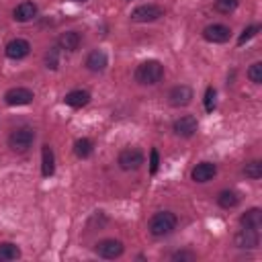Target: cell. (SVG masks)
<instances>
[{
  "label": "cell",
  "mask_w": 262,
  "mask_h": 262,
  "mask_svg": "<svg viewBox=\"0 0 262 262\" xmlns=\"http://www.w3.org/2000/svg\"><path fill=\"white\" fill-rule=\"evenodd\" d=\"M133 78L141 86H156L164 78V66L158 59H145L135 68Z\"/></svg>",
  "instance_id": "cell-1"
},
{
  "label": "cell",
  "mask_w": 262,
  "mask_h": 262,
  "mask_svg": "<svg viewBox=\"0 0 262 262\" xmlns=\"http://www.w3.org/2000/svg\"><path fill=\"white\" fill-rule=\"evenodd\" d=\"M178 225V217L172 211H158L151 219H149V233L156 237L168 235L170 231H174Z\"/></svg>",
  "instance_id": "cell-2"
},
{
  "label": "cell",
  "mask_w": 262,
  "mask_h": 262,
  "mask_svg": "<svg viewBox=\"0 0 262 262\" xmlns=\"http://www.w3.org/2000/svg\"><path fill=\"white\" fill-rule=\"evenodd\" d=\"M35 141V129L33 127H16L8 135V147L12 151H27Z\"/></svg>",
  "instance_id": "cell-3"
},
{
  "label": "cell",
  "mask_w": 262,
  "mask_h": 262,
  "mask_svg": "<svg viewBox=\"0 0 262 262\" xmlns=\"http://www.w3.org/2000/svg\"><path fill=\"white\" fill-rule=\"evenodd\" d=\"M143 162H145V156H143V151L137 149V147H125V149L119 154V158H117V164H119L123 170H127V172L141 168Z\"/></svg>",
  "instance_id": "cell-4"
},
{
  "label": "cell",
  "mask_w": 262,
  "mask_h": 262,
  "mask_svg": "<svg viewBox=\"0 0 262 262\" xmlns=\"http://www.w3.org/2000/svg\"><path fill=\"white\" fill-rule=\"evenodd\" d=\"M160 16H164V8L160 4H141L131 12V20L135 23H154Z\"/></svg>",
  "instance_id": "cell-5"
},
{
  "label": "cell",
  "mask_w": 262,
  "mask_h": 262,
  "mask_svg": "<svg viewBox=\"0 0 262 262\" xmlns=\"http://www.w3.org/2000/svg\"><path fill=\"white\" fill-rule=\"evenodd\" d=\"M125 246L121 239H115V237H106V239H100L94 248V252L100 256V258H106V260H115L123 254Z\"/></svg>",
  "instance_id": "cell-6"
},
{
  "label": "cell",
  "mask_w": 262,
  "mask_h": 262,
  "mask_svg": "<svg viewBox=\"0 0 262 262\" xmlns=\"http://www.w3.org/2000/svg\"><path fill=\"white\" fill-rule=\"evenodd\" d=\"M33 98H35L33 90L25 88V86H14V88L6 90V94H4V102L8 106H25V104L33 102Z\"/></svg>",
  "instance_id": "cell-7"
},
{
  "label": "cell",
  "mask_w": 262,
  "mask_h": 262,
  "mask_svg": "<svg viewBox=\"0 0 262 262\" xmlns=\"http://www.w3.org/2000/svg\"><path fill=\"white\" fill-rule=\"evenodd\" d=\"M229 35H231L229 27L221 25V23H213L203 29V39L209 43H225V41H229Z\"/></svg>",
  "instance_id": "cell-8"
},
{
  "label": "cell",
  "mask_w": 262,
  "mask_h": 262,
  "mask_svg": "<svg viewBox=\"0 0 262 262\" xmlns=\"http://www.w3.org/2000/svg\"><path fill=\"white\" fill-rule=\"evenodd\" d=\"M4 53H6L8 59H23L31 53V43L27 39H20V37L10 39L4 47Z\"/></svg>",
  "instance_id": "cell-9"
},
{
  "label": "cell",
  "mask_w": 262,
  "mask_h": 262,
  "mask_svg": "<svg viewBox=\"0 0 262 262\" xmlns=\"http://www.w3.org/2000/svg\"><path fill=\"white\" fill-rule=\"evenodd\" d=\"M190 100H192V88L186 86V84H178L168 92V102L176 108L190 104Z\"/></svg>",
  "instance_id": "cell-10"
},
{
  "label": "cell",
  "mask_w": 262,
  "mask_h": 262,
  "mask_svg": "<svg viewBox=\"0 0 262 262\" xmlns=\"http://www.w3.org/2000/svg\"><path fill=\"white\" fill-rule=\"evenodd\" d=\"M196 127H199V121L192 117V115H184V117H180V119H176L174 121V125H172V131L178 135V137H192L194 133H196Z\"/></svg>",
  "instance_id": "cell-11"
},
{
  "label": "cell",
  "mask_w": 262,
  "mask_h": 262,
  "mask_svg": "<svg viewBox=\"0 0 262 262\" xmlns=\"http://www.w3.org/2000/svg\"><path fill=\"white\" fill-rule=\"evenodd\" d=\"M233 242H235V246H237V248L254 250V248H258V244H260V235H258V229H250V227H244V229H239V231L235 233Z\"/></svg>",
  "instance_id": "cell-12"
},
{
  "label": "cell",
  "mask_w": 262,
  "mask_h": 262,
  "mask_svg": "<svg viewBox=\"0 0 262 262\" xmlns=\"http://www.w3.org/2000/svg\"><path fill=\"white\" fill-rule=\"evenodd\" d=\"M217 174V166L213 164V162H201V164H196L194 168H192V172H190V178L194 180V182H209V180H213V176Z\"/></svg>",
  "instance_id": "cell-13"
},
{
  "label": "cell",
  "mask_w": 262,
  "mask_h": 262,
  "mask_svg": "<svg viewBox=\"0 0 262 262\" xmlns=\"http://www.w3.org/2000/svg\"><path fill=\"white\" fill-rule=\"evenodd\" d=\"M35 16H37V4H35V2H29V0L16 4L14 10H12V18H14L16 23H29V20H33Z\"/></svg>",
  "instance_id": "cell-14"
},
{
  "label": "cell",
  "mask_w": 262,
  "mask_h": 262,
  "mask_svg": "<svg viewBox=\"0 0 262 262\" xmlns=\"http://www.w3.org/2000/svg\"><path fill=\"white\" fill-rule=\"evenodd\" d=\"M86 68L90 72H104L106 66H108V55L102 51V49H92L88 55H86Z\"/></svg>",
  "instance_id": "cell-15"
},
{
  "label": "cell",
  "mask_w": 262,
  "mask_h": 262,
  "mask_svg": "<svg viewBox=\"0 0 262 262\" xmlns=\"http://www.w3.org/2000/svg\"><path fill=\"white\" fill-rule=\"evenodd\" d=\"M82 45V35L78 31H66L57 39V47L63 51H76Z\"/></svg>",
  "instance_id": "cell-16"
},
{
  "label": "cell",
  "mask_w": 262,
  "mask_h": 262,
  "mask_svg": "<svg viewBox=\"0 0 262 262\" xmlns=\"http://www.w3.org/2000/svg\"><path fill=\"white\" fill-rule=\"evenodd\" d=\"M53 172H55V156H53V149H51L49 143H43V147H41V174L45 178H49V176H53Z\"/></svg>",
  "instance_id": "cell-17"
},
{
  "label": "cell",
  "mask_w": 262,
  "mask_h": 262,
  "mask_svg": "<svg viewBox=\"0 0 262 262\" xmlns=\"http://www.w3.org/2000/svg\"><path fill=\"white\" fill-rule=\"evenodd\" d=\"M63 102L68 106H72V108H82V106H86L90 102V92H86V90H72V92H68L63 96Z\"/></svg>",
  "instance_id": "cell-18"
},
{
  "label": "cell",
  "mask_w": 262,
  "mask_h": 262,
  "mask_svg": "<svg viewBox=\"0 0 262 262\" xmlns=\"http://www.w3.org/2000/svg\"><path fill=\"white\" fill-rule=\"evenodd\" d=\"M239 223H242V227H250V229H260V225H262V211L258 209V207H254V209H248L242 217H239Z\"/></svg>",
  "instance_id": "cell-19"
},
{
  "label": "cell",
  "mask_w": 262,
  "mask_h": 262,
  "mask_svg": "<svg viewBox=\"0 0 262 262\" xmlns=\"http://www.w3.org/2000/svg\"><path fill=\"white\" fill-rule=\"evenodd\" d=\"M92 151H94V143H92L88 137H80V139H76V143H74V154H76L80 160L90 158Z\"/></svg>",
  "instance_id": "cell-20"
},
{
  "label": "cell",
  "mask_w": 262,
  "mask_h": 262,
  "mask_svg": "<svg viewBox=\"0 0 262 262\" xmlns=\"http://www.w3.org/2000/svg\"><path fill=\"white\" fill-rule=\"evenodd\" d=\"M237 203H239V194L235 190H221L217 196V205L221 209H233L237 207Z\"/></svg>",
  "instance_id": "cell-21"
},
{
  "label": "cell",
  "mask_w": 262,
  "mask_h": 262,
  "mask_svg": "<svg viewBox=\"0 0 262 262\" xmlns=\"http://www.w3.org/2000/svg\"><path fill=\"white\" fill-rule=\"evenodd\" d=\"M20 256V250L12 242H0V262H10Z\"/></svg>",
  "instance_id": "cell-22"
},
{
  "label": "cell",
  "mask_w": 262,
  "mask_h": 262,
  "mask_svg": "<svg viewBox=\"0 0 262 262\" xmlns=\"http://www.w3.org/2000/svg\"><path fill=\"white\" fill-rule=\"evenodd\" d=\"M244 174H246L248 178H252V180H258V178L262 176V162H260V160L248 162V164L244 166Z\"/></svg>",
  "instance_id": "cell-23"
},
{
  "label": "cell",
  "mask_w": 262,
  "mask_h": 262,
  "mask_svg": "<svg viewBox=\"0 0 262 262\" xmlns=\"http://www.w3.org/2000/svg\"><path fill=\"white\" fill-rule=\"evenodd\" d=\"M213 6H215L217 12H221V14H229V12H233V10L239 6V0H215Z\"/></svg>",
  "instance_id": "cell-24"
},
{
  "label": "cell",
  "mask_w": 262,
  "mask_h": 262,
  "mask_svg": "<svg viewBox=\"0 0 262 262\" xmlns=\"http://www.w3.org/2000/svg\"><path fill=\"white\" fill-rule=\"evenodd\" d=\"M248 80L252 84H260L262 82V61H254L248 70Z\"/></svg>",
  "instance_id": "cell-25"
},
{
  "label": "cell",
  "mask_w": 262,
  "mask_h": 262,
  "mask_svg": "<svg viewBox=\"0 0 262 262\" xmlns=\"http://www.w3.org/2000/svg\"><path fill=\"white\" fill-rule=\"evenodd\" d=\"M260 33V25H250V27H246L244 31H242V35L237 37V45H244L246 41H250L252 37H256Z\"/></svg>",
  "instance_id": "cell-26"
},
{
  "label": "cell",
  "mask_w": 262,
  "mask_h": 262,
  "mask_svg": "<svg viewBox=\"0 0 262 262\" xmlns=\"http://www.w3.org/2000/svg\"><path fill=\"white\" fill-rule=\"evenodd\" d=\"M57 47H51L47 53H45V66L49 70H57V63H59V57H57Z\"/></svg>",
  "instance_id": "cell-27"
},
{
  "label": "cell",
  "mask_w": 262,
  "mask_h": 262,
  "mask_svg": "<svg viewBox=\"0 0 262 262\" xmlns=\"http://www.w3.org/2000/svg\"><path fill=\"white\" fill-rule=\"evenodd\" d=\"M215 96H217L215 88L209 86V88L205 90V111H207V113H213V108H215Z\"/></svg>",
  "instance_id": "cell-28"
},
{
  "label": "cell",
  "mask_w": 262,
  "mask_h": 262,
  "mask_svg": "<svg viewBox=\"0 0 262 262\" xmlns=\"http://www.w3.org/2000/svg\"><path fill=\"white\" fill-rule=\"evenodd\" d=\"M158 168H160V154H158L156 147H151V151H149V172L156 174Z\"/></svg>",
  "instance_id": "cell-29"
},
{
  "label": "cell",
  "mask_w": 262,
  "mask_h": 262,
  "mask_svg": "<svg viewBox=\"0 0 262 262\" xmlns=\"http://www.w3.org/2000/svg\"><path fill=\"white\" fill-rule=\"evenodd\" d=\"M196 256L192 254V252H186V250H182V252H174L172 254V260H194Z\"/></svg>",
  "instance_id": "cell-30"
},
{
  "label": "cell",
  "mask_w": 262,
  "mask_h": 262,
  "mask_svg": "<svg viewBox=\"0 0 262 262\" xmlns=\"http://www.w3.org/2000/svg\"><path fill=\"white\" fill-rule=\"evenodd\" d=\"M76 2H86V0H76Z\"/></svg>",
  "instance_id": "cell-31"
}]
</instances>
